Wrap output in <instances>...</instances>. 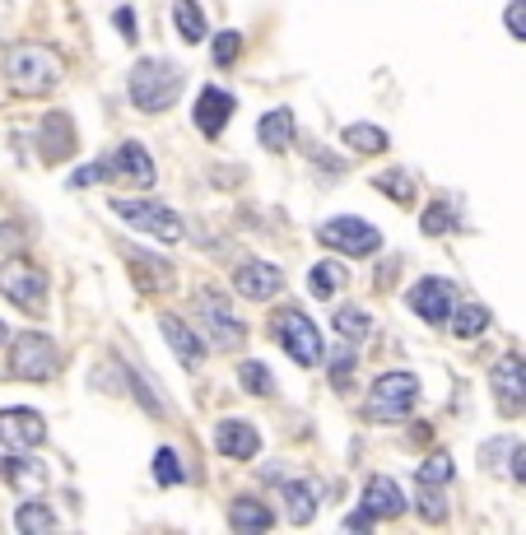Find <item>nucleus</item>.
<instances>
[{"label": "nucleus", "mask_w": 526, "mask_h": 535, "mask_svg": "<svg viewBox=\"0 0 526 535\" xmlns=\"http://www.w3.org/2000/svg\"><path fill=\"white\" fill-rule=\"evenodd\" d=\"M317 242H326L340 256H373L382 247V233L364 219H354V214H340V219H326L317 228Z\"/></svg>", "instance_id": "423d86ee"}, {"label": "nucleus", "mask_w": 526, "mask_h": 535, "mask_svg": "<svg viewBox=\"0 0 526 535\" xmlns=\"http://www.w3.org/2000/svg\"><path fill=\"white\" fill-rule=\"evenodd\" d=\"M345 145L359 149V154H382V149L392 145V140H387V131H378V126L354 121V126H345Z\"/></svg>", "instance_id": "bb28decb"}, {"label": "nucleus", "mask_w": 526, "mask_h": 535, "mask_svg": "<svg viewBox=\"0 0 526 535\" xmlns=\"http://www.w3.org/2000/svg\"><path fill=\"white\" fill-rule=\"evenodd\" d=\"M5 80H10L14 94H47L61 80V66L47 47H10L5 52Z\"/></svg>", "instance_id": "f03ea898"}, {"label": "nucleus", "mask_w": 526, "mask_h": 535, "mask_svg": "<svg viewBox=\"0 0 526 535\" xmlns=\"http://www.w3.org/2000/svg\"><path fill=\"white\" fill-rule=\"evenodd\" d=\"M112 168H117L126 182H135V187H149V182H154V159H149L145 145H135V140H126V145L117 149Z\"/></svg>", "instance_id": "aec40b11"}, {"label": "nucleus", "mask_w": 526, "mask_h": 535, "mask_svg": "<svg viewBox=\"0 0 526 535\" xmlns=\"http://www.w3.org/2000/svg\"><path fill=\"white\" fill-rule=\"evenodd\" d=\"M56 368H61V349L38 331H24L14 335V349H10V363H5V373L14 382H52Z\"/></svg>", "instance_id": "7ed1b4c3"}, {"label": "nucleus", "mask_w": 526, "mask_h": 535, "mask_svg": "<svg viewBox=\"0 0 526 535\" xmlns=\"http://www.w3.org/2000/svg\"><path fill=\"white\" fill-rule=\"evenodd\" d=\"M419 228H424L429 238L452 233V228H457V210H452V201H433L429 210H424V219H419Z\"/></svg>", "instance_id": "c756f323"}, {"label": "nucleus", "mask_w": 526, "mask_h": 535, "mask_svg": "<svg viewBox=\"0 0 526 535\" xmlns=\"http://www.w3.org/2000/svg\"><path fill=\"white\" fill-rule=\"evenodd\" d=\"M419 512H424V522H443L447 517V503L438 494V484H424V494H419Z\"/></svg>", "instance_id": "e433bc0d"}, {"label": "nucleus", "mask_w": 526, "mask_h": 535, "mask_svg": "<svg viewBox=\"0 0 526 535\" xmlns=\"http://www.w3.org/2000/svg\"><path fill=\"white\" fill-rule=\"evenodd\" d=\"M331 326H336V335H345V340H364V335L373 331V321H368L364 308H340L336 317H331Z\"/></svg>", "instance_id": "c85d7f7f"}, {"label": "nucleus", "mask_w": 526, "mask_h": 535, "mask_svg": "<svg viewBox=\"0 0 526 535\" xmlns=\"http://www.w3.org/2000/svg\"><path fill=\"white\" fill-rule=\"evenodd\" d=\"M117 168H112V159H98L89 163V168H80V173H70V187H94V182H103V177H112Z\"/></svg>", "instance_id": "4c0bfd02"}, {"label": "nucleus", "mask_w": 526, "mask_h": 535, "mask_svg": "<svg viewBox=\"0 0 526 535\" xmlns=\"http://www.w3.org/2000/svg\"><path fill=\"white\" fill-rule=\"evenodd\" d=\"M112 210L122 214L126 224H135L140 233H149V238H159V242H182V219H177L168 205L159 201H135V196H122V201H112Z\"/></svg>", "instance_id": "0eeeda50"}, {"label": "nucleus", "mask_w": 526, "mask_h": 535, "mask_svg": "<svg viewBox=\"0 0 526 535\" xmlns=\"http://www.w3.org/2000/svg\"><path fill=\"white\" fill-rule=\"evenodd\" d=\"M5 340H10V331H5V321H0V345H5Z\"/></svg>", "instance_id": "c03bdc74"}, {"label": "nucleus", "mask_w": 526, "mask_h": 535, "mask_svg": "<svg viewBox=\"0 0 526 535\" xmlns=\"http://www.w3.org/2000/svg\"><path fill=\"white\" fill-rule=\"evenodd\" d=\"M257 140L270 149V154H284V149L294 145V112L289 107H275V112H266L257 126Z\"/></svg>", "instance_id": "6ab92c4d"}, {"label": "nucleus", "mask_w": 526, "mask_h": 535, "mask_svg": "<svg viewBox=\"0 0 526 535\" xmlns=\"http://www.w3.org/2000/svg\"><path fill=\"white\" fill-rule=\"evenodd\" d=\"M489 391H494L503 415H526V359L522 354H503L489 368Z\"/></svg>", "instance_id": "9d476101"}, {"label": "nucleus", "mask_w": 526, "mask_h": 535, "mask_svg": "<svg viewBox=\"0 0 526 535\" xmlns=\"http://www.w3.org/2000/svg\"><path fill=\"white\" fill-rule=\"evenodd\" d=\"M354 349H336V354H331V387L336 391H345L350 387V377H354Z\"/></svg>", "instance_id": "f704fd0d"}, {"label": "nucleus", "mask_w": 526, "mask_h": 535, "mask_svg": "<svg viewBox=\"0 0 526 535\" xmlns=\"http://www.w3.org/2000/svg\"><path fill=\"white\" fill-rule=\"evenodd\" d=\"M154 480L168 484V489H173V484H182V466H177L173 447H159V452H154Z\"/></svg>", "instance_id": "2f4dec72"}, {"label": "nucleus", "mask_w": 526, "mask_h": 535, "mask_svg": "<svg viewBox=\"0 0 526 535\" xmlns=\"http://www.w3.org/2000/svg\"><path fill=\"white\" fill-rule=\"evenodd\" d=\"M238 52H243V33H233V28L215 33V66H233Z\"/></svg>", "instance_id": "473e14b6"}, {"label": "nucleus", "mask_w": 526, "mask_h": 535, "mask_svg": "<svg viewBox=\"0 0 526 535\" xmlns=\"http://www.w3.org/2000/svg\"><path fill=\"white\" fill-rule=\"evenodd\" d=\"M117 28H122V38H126V42H135V19H131V10H117Z\"/></svg>", "instance_id": "a19ab883"}, {"label": "nucleus", "mask_w": 526, "mask_h": 535, "mask_svg": "<svg viewBox=\"0 0 526 535\" xmlns=\"http://www.w3.org/2000/svg\"><path fill=\"white\" fill-rule=\"evenodd\" d=\"M42 438H47V424H42L38 410H24V405H14V410H0V442H5V447L33 452Z\"/></svg>", "instance_id": "ddd939ff"}, {"label": "nucleus", "mask_w": 526, "mask_h": 535, "mask_svg": "<svg viewBox=\"0 0 526 535\" xmlns=\"http://www.w3.org/2000/svg\"><path fill=\"white\" fill-rule=\"evenodd\" d=\"M513 461H508V475H513L517 484H526V442H513Z\"/></svg>", "instance_id": "ea45409f"}, {"label": "nucleus", "mask_w": 526, "mask_h": 535, "mask_svg": "<svg viewBox=\"0 0 526 535\" xmlns=\"http://www.w3.org/2000/svg\"><path fill=\"white\" fill-rule=\"evenodd\" d=\"M238 382H243V391H252V396H270V391H275V373H270L266 363H243V368H238Z\"/></svg>", "instance_id": "7c9ffc66"}, {"label": "nucleus", "mask_w": 526, "mask_h": 535, "mask_svg": "<svg viewBox=\"0 0 526 535\" xmlns=\"http://www.w3.org/2000/svg\"><path fill=\"white\" fill-rule=\"evenodd\" d=\"M0 294L10 298L19 312L38 317L42 303H47V280H42V270L28 266V261H5V266H0Z\"/></svg>", "instance_id": "6e6552de"}, {"label": "nucleus", "mask_w": 526, "mask_h": 535, "mask_svg": "<svg viewBox=\"0 0 526 535\" xmlns=\"http://www.w3.org/2000/svg\"><path fill=\"white\" fill-rule=\"evenodd\" d=\"M159 331H163V340H168V349L177 354V363H182V368H201V363H205L201 335L191 331L182 317H163V321H159Z\"/></svg>", "instance_id": "dca6fc26"}, {"label": "nucleus", "mask_w": 526, "mask_h": 535, "mask_svg": "<svg viewBox=\"0 0 526 535\" xmlns=\"http://www.w3.org/2000/svg\"><path fill=\"white\" fill-rule=\"evenodd\" d=\"M364 508L378 517V522H392V517H401L405 512V498L401 489H396V480H387V475H373V480L364 484Z\"/></svg>", "instance_id": "f3484780"}, {"label": "nucleus", "mask_w": 526, "mask_h": 535, "mask_svg": "<svg viewBox=\"0 0 526 535\" xmlns=\"http://www.w3.org/2000/svg\"><path fill=\"white\" fill-rule=\"evenodd\" d=\"M503 28H508L517 42H526V0H513V5L503 10Z\"/></svg>", "instance_id": "58836bf2"}, {"label": "nucleus", "mask_w": 526, "mask_h": 535, "mask_svg": "<svg viewBox=\"0 0 526 535\" xmlns=\"http://www.w3.org/2000/svg\"><path fill=\"white\" fill-rule=\"evenodd\" d=\"M173 24H177V38H182V42H201L205 33H210L196 0H173Z\"/></svg>", "instance_id": "5701e85b"}, {"label": "nucleus", "mask_w": 526, "mask_h": 535, "mask_svg": "<svg viewBox=\"0 0 526 535\" xmlns=\"http://www.w3.org/2000/svg\"><path fill=\"white\" fill-rule=\"evenodd\" d=\"M284 508H289V522L308 526L317 517V484L312 480H289L284 484Z\"/></svg>", "instance_id": "412c9836"}, {"label": "nucleus", "mask_w": 526, "mask_h": 535, "mask_svg": "<svg viewBox=\"0 0 526 535\" xmlns=\"http://www.w3.org/2000/svg\"><path fill=\"white\" fill-rule=\"evenodd\" d=\"M215 447L219 456H229V461H252L261 452V433L247 419H224L215 433Z\"/></svg>", "instance_id": "2eb2a0df"}, {"label": "nucleus", "mask_w": 526, "mask_h": 535, "mask_svg": "<svg viewBox=\"0 0 526 535\" xmlns=\"http://www.w3.org/2000/svg\"><path fill=\"white\" fill-rule=\"evenodd\" d=\"M345 280H350V270L340 266V261H317V266H312V275H308V289L317 298H331L336 289H345Z\"/></svg>", "instance_id": "393cba45"}, {"label": "nucleus", "mask_w": 526, "mask_h": 535, "mask_svg": "<svg viewBox=\"0 0 526 535\" xmlns=\"http://www.w3.org/2000/svg\"><path fill=\"white\" fill-rule=\"evenodd\" d=\"M229 526L233 531H243V535H257V531H270L275 526V512L266 508V498H233V508H229Z\"/></svg>", "instance_id": "a211bd4d"}, {"label": "nucleus", "mask_w": 526, "mask_h": 535, "mask_svg": "<svg viewBox=\"0 0 526 535\" xmlns=\"http://www.w3.org/2000/svg\"><path fill=\"white\" fill-rule=\"evenodd\" d=\"M452 480V456L443 452H433L424 466H419V484H447Z\"/></svg>", "instance_id": "72a5a7b5"}, {"label": "nucleus", "mask_w": 526, "mask_h": 535, "mask_svg": "<svg viewBox=\"0 0 526 535\" xmlns=\"http://www.w3.org/2000/svg\"><path fill=\"white\" fill-rule=\"evenodd\" d=\"M452 335H461V340H475L480 331H489V308L485 303H461V308H452Z\"/></svg>", "instance_id": "b1692460"}, {"label": "nucleus", "mask_w": 526, "mask_h": 535, "mask_svg": "<svg viewBox=\"0 0 526 535\" xmlns=\"http://www.w3.org/2000/svg\"><path fill=\"white\" fill-rule=\"evenodd\" d=\"M513 442L517 438H489L485 447H480V461H485V470H503V466H508L503 456L513 452Z\"/></svg>", "instance_id": "c9c22d12"}, {"label": "nucleus", "mask_w": 526, "mask_h": 535, "mask_svg": "<svg viewBox=\"0 0 526 535\" xmlns=\"http://www.w3.org/2000/svg\"><path fill=\"white\" fill-rule=\"evenodd\" d=\"M191 312H196V321L210 331V340H215L219 349H238L247 340L243 321L229 312V298L219 294V289H196V294H191Z\"/></svg>", "instance_id": "39448f33"}, {"label": "nucleus", "mask_w": 526, "mask_h": 535, "mask_svg": "<svg viewBox=\"0 0 526 535\" xmlns=\"http://www.w3.org/2000/svg\"><path fill=\"white\" fill-rule=\"evenodd\" d=\"M419 401V382L410 373H382L368 391V410L378 419H405Z\"/></svg>", "instance_id": "1a4fd4ad"}, {"label": "nucleus", "mask_w": 526, "mask_h": 535, "mask_svg": "<svg viewBox=\"0 0 526 535\" xmlns=\"http://www.w3.org/2000/svg\"><path fill=\"white\" fill-rule=\"evenodd\" d=\"M70 117L66 112H52V117L42 121V131H38V145H42V159H66L70 154Z\"/></svg>", "instance_id": "4be33fe9"}, {"label": "nucleus", "mask_w": 526, "mask_h": 535, "mask_svg": "<svg viewBox=\"0 0 526 535\" xmlns=\"http://www.w3.org/2000/svg\"><path fill=\"white\" fill-rule=\"evenodd\" d=\"M373 522H378V517H373V512H354V517H350V522H345V526H350V531H368V526H373Z\"/></svg>", "instance_id": "79ce46f5"}, {"label": "nucleus", "mask_w": 526, "mask_h": 535, "mask_svg": "<svg viewBox=\"0 0 526 535\" xmlns=\"http://www.w3.org/2000/svg\"><path fill=\"white\" fill-rule=\"evenodd\" d=\"M410 312H419V321H429V326H443L447 317H452V308H457V289L447 280H438V275H424V280L410 289Z\"/></svg>", "instance_id": "9b49d317"}, {"label": "nucleus", "mask_w": 526, "mask_h": 535, "mask_svg": "<svg viewBox=\"0 0 526 535\" xmlns=\"http://www.w3.org/2000/svg\"><path fill=\"white\" fill-rule=\"evenodd\" d=\"M373 187H378L382 196H392L396 205L415 201V173H410V168H387V173H378V182H373Z\"/></svg>", "instance_id": "a878e982"}, {"label": "nucleus", "mask_w": 526, "mask_h": 535, "mask_svg": "<svg viewBox=\"0 0 526 535\" xmlns=\"http://www.w3.org/2000/svg\"><path fill=\"white\" fill-rule=\"evenodd\" d=\"M19 242V224H0V247H14Z\"/></svg>", "instance_id": "37998d69"}, {"label": "nucleus", "mask_w": 526, "mask_h": 535, "mask_svg": "<svg viewBox=\"0 0 526 535\" xmlns=\"http://www.w3.org/2000/svg\"><path fill=\"white\" fill-rule=\"evenodd\" d=\"M14 526L24 535H42V531H52L56 517L47 503H19V512H14Z\"/></svg>", "instance_id": "cd10ccee"}, {"label": "nucleus", "mask_w": 526, "mask_h": 535, "mask_svg": "<svg viewBox=\"0 0 526 535\" xmlns=\"http://www.w3.org/2000/svg\"><path fill=\"white\" fill-rule=\"evenodd\" d=\"M233 289L243 298H252V303H266V298H275L284 289V275L275 266H266V261H247L233 275Z\"/></svg>", "instance_id": "4468645a"}, {"label": "nucleus", "mask_w": 526, "mask_h": 535, "mask_svg": "<svg viewBox=\"0 0 526 535\" xmlns=\"http://www.w3.org/2000/svg\"><path fill=\"white\" fill-rule=\"evenodd\" d=\"M233 112H238V98L229 94V89H201V98H196V107H191V121H196V131L205 135V140H215L224 126L233 121Z\"/></svg>", "instance_id": "f8f14e48"}, {"label": "nucleus", "mask_w": 526, "mask_h": 535, "mask_svg": "<svg viewBox=\"0 0 526 535\" xmlns=\"http://www.w3.org/2000/svg\"><path fill=\"white\" fill-rule=\"evenodd\" d=\"M275 340L284 345V354L294 363H303V368H317L322 363V331L312 326L308 312H298V308H284L275 312Z\"/></svg>", "instance_id": "20e7f679"}, {"label": "nucleus", "mask_w": 526, "mask_h": 535, "mask_svg": "<svg viewBox=\"0 0 526 535\" xmlns=\"http://www.w3.org/2000/svg\"><path fill=\"white\" fill-rule=\"evenodd\" d=\"M182 84H187V70L177 66V61L149 56V61H140V66L131 70L126 89H131V103L140 107V112H168V107L177 103V94H182Z\"/></svg>", "instance_id": "f257e3e1"}]
</instances>
